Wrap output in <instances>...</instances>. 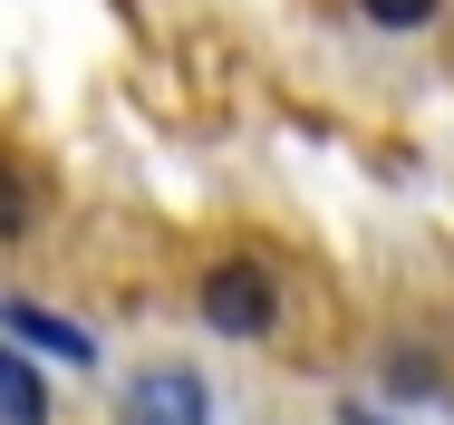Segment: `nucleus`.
<instances>
[{
  "label": "nucleus",
  "instance_id": "1",
  "mask_svg": "<svg viewBox=\"0 0 454 425\" xmlns=\"http://www.w3.org/2000/svg\"><path fill=\"white\" fill-rule=\"evenodd\" d=\"M203 329L213 339H271L280 329V280L262 261H213L203 271Z\"/></svg>",
  "mask_w": 454,
  "mask_h": 425
},
{
  "label": "nucleus",
  "instance_id": "2",
  "mask_svg": "<svg viewBox=\"0 0 454 425\" xmlns=\"http://www.w3.org/2000/svg\"><path fill=\"white\" fill-rule=\"evenodd\" d=\"M116 425H213V387H203L193 367H175V358H155V367L126 377Z\"/></svg>",
  "mask_w": 454,
  "mask_h": 425
},
{
  "label": "nucleus",
  "instance_id": "3",
  "mask_svg": "<svg viewBox=\"0 0 454 425\" xmlns=\"http://www.w3.org/2000/svg\"><path fill=\"white\" fill-rule=\"evenodd\" d=\"M0 329H10V348H39V358H59V367H97V339L78 319L39 310V300H0Z\"/></svg>",
  "mask_w": 454,
  "mask_h": 425
},
{
  "label": "nucleus",
  "instance_id": "4",
  "mask_svg": "<svg viewBox=\"0 0 454 425\" xmlns=\"http://www.w3.org/2000/svg\"><path fill=\"white\" fill-rule=\"evenodd\" d=\"M0 425H49V387L10 339H0Z\"/></svg>",
  "mask_w": 454,
  "mask_h": 425
},
{
  "label": "nucleus",
  "instance_id": "5",
  "mask_svg": "<svg viewBox=\"0 0 454 425\" xmlns=\"http://www.w3.org/2000/svg\"><path fill=\"white\" fill-rule=\"evenodd\" d=\"M387 387H396V397H435L445 377H435V358H426V348H387Z\"/></svg>",
  "mask_w": 454,
  "mask_h": 425
},
{
  "label": "nucleus",
  "instance_id": "6",
  "mask_svg": "<svg viewBox=\"0 0 454 425\" xmlns=\"http://www.w3.org/2000/svg\"><path fill=\"white\" fill-rule=\"evenodd\" d=\"M435 10L445 0H358V20H377V29H435Z\"/></svg>",
  "mask_w": 454,
  "mask_h": 425
},
{
  "label": "nucleus",
  "instance_id": "7",
  "mask_svg": "<svg viewBox=\"0 0 454 425\" xmlns=\"http://www.w3.org/2000/svg\"><path fill=\"white\" fill-rule=\"evenodd\" d=\"M20 223H29V184L20 165H0V242H20Z\"/></svg>",
  "mask_w": 454,
  "mask_h": 425
},
{
  "label": "nucleus",
  "instance_id": "8",
  "mask_svg": "<svg viewBox=\"0 0 454 425\" xmlns=\"http://www.w3.org/2000/svg\"><path fill=\"white\" fill-rule=\"evenodd\" d=\"M348 425H387V416H377V406H348Z\"/></svg>",
  "mask_w": 454,
  "mask_h": 425
}]
</instances>
